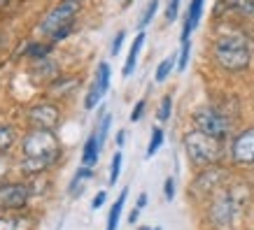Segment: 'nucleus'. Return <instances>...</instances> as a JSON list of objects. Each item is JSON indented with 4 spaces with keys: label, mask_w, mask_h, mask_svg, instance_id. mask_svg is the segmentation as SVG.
I'll return each mask as SVG.
<instances>
[{
    "label": "nucleus",
    "mask_w": 254,
    "mask_h": 230,
    "mask_svg": "<svg viewBox=\"0 0 254 230\" xmlns=\"http://www.w3.org/2000/svg\"><path fill=\"white\" fill-rule=\"evenodd\" d=\"M154 230H161V228H154Z\"/></svg>",
    "instance_id": "obj_39"
},
{
    "label": "nucleus",
    "mask_w": 254,
    "mask_h": 230,
    "mask_svg": "<svg viewBox=\"0 0 254 230\" xmlns=\"http://www.w3.org/2000/svg\"><path fill=\"white\" fill-rule=\"evenodd\" d=\"M110 123H112V116H110V114H103V119H100V123H98V128H96V135H98V142H100V146L105 144V139H108Z\"/></svg>",
    "instance_id": "obj_25"
},
{
    "label": "nucleus",
    "mask_w": 254,
    "mask_h": 230,
    "mask_svg": "<svg viewBox=\"0 0 254 230\" xmlns=\"http://www.w3.org/2000/svg\"><path fill=\"white\" fill-rule=\"evenodd\" d=\"M124 142H126V131H119V133H117V146L122 149Z\"/></svg>",
    "instance_id": "obj_35"
},
{
    "label": "nucleus",
    "mask_w": 254,
    "mask_h": 230,
    "mask_svg": "<svg viewBox=\"0 0 254 230\" xmlns=\"http://www.w3.org/2000/svg\"><path fill=\"white\" fill-rule=\"evenodd\" d=\"M93 84L98 86L103 93H108V89H110V65L108 63H100L98 65V72H96V82Z\"/></svg>",
    "instance_id": "obj_21"
},
{
    "label": "nucleus",
    "mask_w": 254,
    "mask_h": 230,
    "mask_svg": "<svg viewBox=\"0 0 254 230\" xmlns=\"http://www.w3.org/2000/svg\"><path fill=\"white\" fill-rule=\"evenodd\" d=\"M100 142H98V135H96V131L86 138L84 142V149H82V165H89V168H93L96 163H98L100 158Z\"/></svg>",
    "instance_id": "obj_11"
},
{
    "label": "nucleus",
    "mask_w": 254,
    "mask_h": 230,
    "mask_svg": "<svg viewBox=\"0 0 254 230\" xmlns=\"http://www.w3.org/2000/svg\"><path fill=\"white\" fill-rule=\"evenodd\" d=\"M145 107H147V102H145V100H140L138 105L133 107V112H131V121H133V123L142 119V112H145Z\"/></svg>",
    "instance_id": "obj_31"
},
{
    "label": "nucleus",
    "mask_w": 254,
    "mask_h": 230,
    "mask_svg": "<svg viewBox=\"0 0 254 230\" xmlns=\"http://www.w3.org/2000/svg\"><path fill=\"white\" fill-rule=\"evenodd\" d=\"M61 121V109L54 102H40L28 112V123L31 128H42V131H54Z\"/></svg>",
    "instance_id": "obj_6"
},
{
    "label": "nucleus",
    "mask_w": 254,
    "mask_h": 230,
    "mask_svg": "<svg viewBox=\"0 0 254 230\" xmlns=\"http://www.w3.org/2000/svg\"><path fill=\"white\" fill-rule=\"evenodd\" d=\"M191 119H193L196 131L205 133V135H210V138H215V139H222V142L233 133V119L217 107L196 109Z\"/></svg>",
    "instance_id": "obj_4"
},
{
    "label": "nucleus",
    "mask_w": 254,
    "mask_h": 230,
    "mask_svg": "<svg viewBox=\"0 0 254 230\" xmlns=\"http://www.w3.org/2000/svg\"><path fill=\"white\" fill-rule=\"evenodd\" d=\"M156 9H159V0H152L149 5H147V9H145V14L140 16V28H145V26H149V21L154 19V14H156Z\"/></svg>",
    "instance_id": "obj_27"
},
{
    "label": "nucleus",
    "mask_w": 254,
    "mask_h": 230,
    "mask_svg": "<svg viewBox=\"0 0 254 230\" xmlns=\"http://www.w3.org/2000/svg\"><path fill=\"white\" fill-rule=\"evenodd\" d=\"M212 58L222 70L240 72L250 65L252 54H250L247 40L243 35H222V38H217L215 46H212Z\"/></svg>",
    "instance_id": "obj_2"
},
{
    "label": "nucleus",
    "mask_w": 254,
    "mask_h": 230,
    "mask_svg": "<svg viewBox=\"0 0 254 230\" xmlns=\"http://www.w3.org/2000/svg\"><path fill=\"white\" fill-rule=\"evenodd\" d=\"M226 9H231L243 19H254V0H222Z\"/></svg>",
    "instance_id": "obj_15"
},
{
    "label": "nucleus",
    "mask_w": 254,
    "mask_h": 230,
    "mask_svg": "<svg viewBox=\"0 0 254 230\" xmlns=\"http://www.w3.org/2000/svg\"><path fill=\"white\" fill-rule=\"evenodd\" d=\"M185 151L189 161L198 168H210L224 156L222 139H215L200 131H189L185 135Z\"/></svg>",
    "instance_id": "obj_3"
},
{
    "label": "nucleus",
    "mask_w": 254,
    "mask_h": 230,
    "mask_svg": "<svg viewBox=\"0 0 254 230\" xmlns=\"http://www.w3.org/2000/svg\"><path fill=\"white\" fill-rule=\"evenodd\" d=\"M126 195H128V188H124L119 200H117L112 209H110V216H108V230H117L119 228V216H122V209H124V202H126Z\"/></svg>",
    "instance_id": "obj_18"
},
{
    "label": "nucleus",
    "mask_w": 254,
    "mask_h": 230,
    "mask_svg": "<svg viewBox=\"0 0 254 230\" xmlns=\"http://www.w3.org/2000/svg\"><path fill=\"white\" fill-rule=\"evenodd\" d=\"M16 144V131L7 123H0V153H7Z\"/></svg>",
    "instance_id": "obj_17"
},
{
    "label": "nucleus",
    "mask_w": 254,
    "mask_h": 230,
    "mask_svg": "<svg viewBox=\"0 0 254 230\" xmlns=\"http://www.w3.org/2000/svg\"><path fill=\"white\" fill-rule=\"evenodd\" d=\"M140 230H152V228H140Z\"/></svg>",
    "instance_id": "obj_38"
},
{
    "label": "nucleus",
    "mask_w": 254,
    "mask_h": 230,
    "mask_svg": "<svg viewBox=\"0 0 254 230\" xmlns=\"http://www.w3.org/2000/svg\"><path fill=\"white\" fill-rule=\"evenodd\" d=\"M177 61H180V56H175V54H170V56H166L161 63H159V68H156V75H154V79L161 84V82H166L168 79V75L175 70V65H177Z\"/></svg>",
    "instance_id": "obj_19"
},
{
    "label": "nucleus",
    "mask_w": 254,
    "mask_h": 230,
    "mask_svg": "<svg viewBox=\"0 0 254 230\" xmlns=\"http://www.w3.org/2000/svg\"><path fill=\"white\" fill-rule=\"evenodd\" d=\"M103 95H105V93L100 91L96 84H91V89H89V93H86V98H84V109H93L100 102Z\"/></svg>",
    "instance_id": "obj_24"
},
{
    "label": "nucleus",
    "mask_w": 254,
    "mask_h": 230,
    "mask_svg": "<svg viewBox=\"0 0 254 230\" xmlns=\"http://www.w3.org/2000/svg\"><path fill=\"white\" fill-rule=\"evenodd\" d=\"M177 12H180V0H170L168 2V9H166V21H175L177 19Z\"/></svg>",
    "instance_id": "obj_29"
},
{
    "label": "nucleus",
    "mask_w": 254,
    "mask_h": 230,
    "mask_svg": "<svg viewBox=\"0 0 254 230\" xmlns=\"http://www.w3.org/2000/svg\"><path fill=\"white\" fill-rule=\"evenodd\" d=\"M231 156L240 165H254V128H245L233 138Z\"/></svg>",
    "instance_id": "obj_7"
},
{
    "label": "nucleus",
    "mask_w": 254,
    "mask_h": 230,
    "mask_svg": "<svg viewBox=\"0 0 254 230\" xmlns=\"http://www.w3.org/2000/svg\"><path fill=\"white\" fill-rule=\"evenodd\" d=\"M59 65L52 58H40V61H33L31 65V75L38 79V82H56L59 79Z\"/></svg>",
    "instance_id": "obj_10"
},
{
    "label": "nucleus",
    "mask_w": 254,
    "mask_h": 230,
    "mask_svg": "<svg viewBox=\"0 0 254 230\" xmlns=\"http://www.w3.org/2000/svg\"><path fill=\"white\" fill-rule=\"evenodd\" d=\"M105 200H108V193H105V191H98V193H96V198H93V202H91V207L93 209H100L103 205H105Z\"/></svg>",
    "instance_id": "obj_33"
},
{
    "label": "nucleus",
    "mask_w": 254,
    "mask_h": 230,
    "mask_svg": "<svg viewBox=\"0 0 254 230\" xmlns=\"http://www.w3.org/2000/svg\"><path fill=\"white\" fill-rule=\"evenodd\" d=\"M28 195H31L28 186H26V184H19V182L0 186V205H2L5 209H12V212L21 209L23 205L28 202Z\"/></svg>",
    "instance_id": "obj_8"
},
{
    "label": "nucleus",
    "mask_w": 254,
    "mask_h": 230,
    "mask_svg": "<svg viewBox=\"0 0 254 230\" xmlns=\"http://www.w3.org/2000/svg\"><path fill=\"white\" fill-rule=\"evenodd\" d=\"M142 45H145V33L140 31L138 38L133 40L131 51H128V58H126V65H124V77H131L133 75V70H135V63H138V54H140V49H142Z\"/></svg>",
    "instance_id": "obj_14"
},
{
    "label": "nucleus",
    "mask_w": 254,
    "mask_h": 230,
    "mask_svg": "<svg viewBox=\"0 0 254 230\" xmlns=\"http://www.w3.org/2000/svg\"><path fill=\"white\" fill-rule=\"evenodd\" d=\"M170 112H173V98H170V95H166V98L161 100V105H159V121L161 123H166L170 119Z\"/></svg>",
    "instance_id": "obj_26"
},
{
    "label": "nucleus",
    "mask_w": 254,
    "mask_h": 230,
    "mask_svg": "<svg viewBox=\"0 0 254 230\" xmlns=\"http://www.w3.org/2000/svg\"><path fill=\"white\" fill-rule=\"evenodd\" d=\"M54 49V42H47V45H42V42H28V46H26V58L28 61H40V58H47V54Z\"/></svg>",
    "instance_id": "obj_16"
},
{
    "label": "nucleus",
    "mask_w": 254,
    "mask_h": 230,
    "mask_svg": "<svg viewBox=\"0 0 254 230\" xmlns=\"http://www.w3.org/2000/svg\"><path fill=\"white\" fill-rule=\"evenodd\" d=\"M138 216H140V209L135 207V209H133V212H131V216H128V223H131V226H133V223L138 221Z\"/></svg>",
    "instance_id": "obj_36"
},
{
    "label": "nucleus",
    "mask_w": 254,
    "mask_h": 230,
    "mask_svg": "<svg viewBox=\"0 0 254 230\" xmlns=\"http://www.w3.org/2000/svg\"><path fill=\"white\" fill-rule=\"evenodd\" d=\"M163 195H166V200L175 198V179H173V177L166 179V184H163Z\"/></svg>",
    "instance_id": "obj_30"
},
{
    "label": "nucleus",
    "mask_w": 254,
    "mask_h": 230,
    "mask_svg": "<svg viewBox=\"0 0 254 230\" xmlns=\"http://www.w3.org/2000/svg\"><path fill=\"white\" fill-rule=\"evenodd\" d=\"M33 228V219L23 214H9V216H0V230H31Z\"/></svg>",
    "instance_id": "obj_13"
},
{
    "label": "nucleus",
    "mask_w": 254,
    "mask_h": 230,
    "mask_svg": "<svg viewBox=\"0 0 254 230\" xmlns=\"http://www.w3.org/2000/svg\"><path fill=\"white\" fill-rule=\"evenodd\" d=\"M161 144H163V131L159 128V126H154L152 128V139H149V144H147V158H152L159 149H161Z\"/></svg>",
    "instance_id": "obj_22"
},
{
    "label": "nucleus",
    "mask_w": 254,
    "mask_h": 230,
    "mask_svg": "<svg viewBox=\"0 0 254 230\" xmlns=\"http://www.w3.org/2000/svg\"><path fill=\"white\" fill-rule=\"evenodd\" d=\"M203 5H205V0H191L189 12H187V19H185V28H182V40H189L191 31L198 26L200 14H203Z\"/></svg>",
    "instance_id": "obj_12"
},
{
    "label": "nucleus",
    "mask_w": 254,
    "mask_h": 230,
    "mask_svg": "<svg viewBox=\"0 0 254 230\" xmlns=\"http://www.w3.org/2000/svg\"><path fill=\"white\" fill-rule=\"evenodd\" d=\"M21 163L19 172L23 175H40L49 165L59 161L61 153V142L54 131H42V128H31L21 139Z\"/></svg>",
    "instance_id": "obj_1"
},
{
    "label": "nucleus",
    "mask_w": 254,
    "mask_h": 230,
    "mask_svg": "<svg viewBox=\"0 0 254 230\" xmlns=\"http://www.w3.org/2000/svg\"><path fill=\"white\" fill-rule=\"evenodd\" d=\"M236 207H238V205H236V200H233V193H222V195L212 202V221H215L219 228L231 226Z\"/></svg>",
    "instance_id": "obj_9"
},
{
    "label": "nucleus",
    "mask_w": 254,
    "mask_h": 230,
    "mask_svg": "<svg viewBox=\"0 0 254 230\" xmlns=\"http://www.w3.org/2000/svg\"><path fill=\"white\" fill-rule=\"evenodd\" d=\"M124 38H126V33H124V31H119V33H117L115 42H112V49H110V51H112V56H117V54H119V49H122V42H124Z\"/></svg>",
    "instance_id": "obj_32"
},
{
    "label": "nucleus",
    "mask_w": 254,
    "mask_h": 230,
    "mask_svg": "<svg viewBox=\"0 0 254 230\" xmlns=\"http://www.w3.org/2000/svg\"><path fill=\"white\" fill-rule=\"evenodd\" d=\"M7 172H9V165H7L5 161H2V158H0V184L5 182V177H7Z\"/></svg>",
    "instance_id": "obj_34"
},
{
    "label": "nucleus",
    "mask_w": 254,
    "mask_h": 230,
    "mask_svg": "<svg viewBox=\"0 0 254 230\" xmlns=\"http://www.w3.org/2000/svg\"><path fill=\"white\" fill-rule=\"evenodd\" d=\"M122 161H124V153L122 149L112 156V163H110V184H117V179H119V172H122Z\"/></svg>",
    "instance_id": "obj_23"
},
{
    "label": "nucleus",
    "mask_w": 254,
    "mask_h": 230,
    "mask_svg": "<svg viewBox=\"0 0 254 230\" xmlns=\"http://www.w3.org/2000/svg\"><path fill=\"white\" fill-rule=\"evenodd\" d=\"M189 51H191V42L189 40H182V51H180V61H177V68L185 70L187 63H189Z\"/></svg>",
    "instance_id": "obj_28"
},
{
    "label": "nucleus",
    "mask_w": 254,
    "mask_h": 230,
    "mask_svg": "<svg viewBox=\"0 0 254 230\" xmlns=\"http://www.w3.org/2000/svg\"><path fill=\"white\" fill-rule=\"evenodd\" d=\"M77 12H79V0H61L56 7H52L47 12V16L40 21L38 31L42 35H47V38H52L61 28L72 26V19L77 16Z\"/></svg>",
    "instance_id": "obj_5"
},
{
    "label": "nucleus",
    "mask_w": 254,
    "mask_h": 230,
    "mask_svg": "<svg viewBox=\"0 0 254 230\" xmlns=\"http://www.w3.org/2000/svg\"><path fill=\"white\" fill-rule=\"evenodd\" d=\"M93 177V170L89 168V165H82V168L75 172V177H72V182H70V195H79V186H82V182H86V179H91Z\"/></svg>",
    "instance_id": "obj_20"
},
{
    "label": "nucleus",
    "mask_w": 254,
    "mask_h": 230,
    "mask_svg": "<svg viewBox=\"0 0 254 230\" xmlns=\"http://www.w3.org/2000/svg\"><path fill=\"white\" fill-rule=\"evenodd\" d=\"M0 40H2V38H0Z\"/></svg>",
    "instance_id": "obj_40"
},
{
    "label": "nucleus",
    "mask_w": 254,
    "mask_h": 230,
    "mask_svg": "<svg viewBox=\"0 0 254 230\" xmlns=\"http://www.w3.org/2000/svg\"><path fill=\"white\" fill-rule=\"evenodd\" d=\"M145 205H147V195H145V193H142V195H140V198H138V205H135V207H138V209H142V207H145Z\"/></svg>",
    "instance_id": "obj_37"
}]
</instances>
